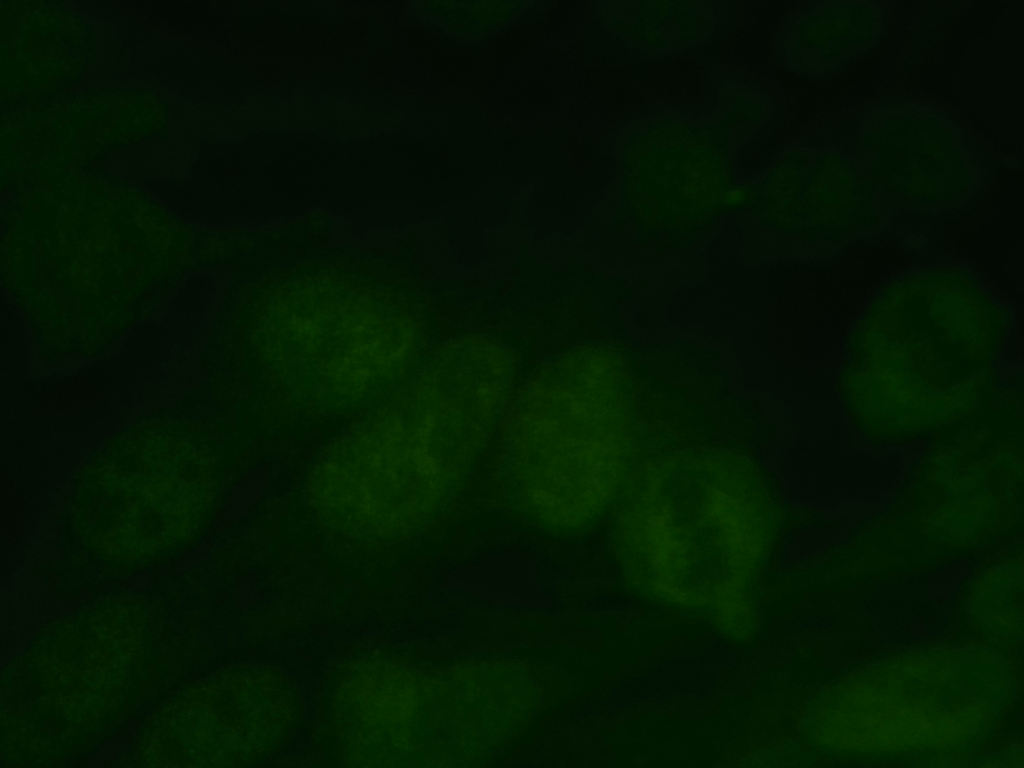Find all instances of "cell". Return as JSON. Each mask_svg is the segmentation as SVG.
I'll list each match as a JSON object with an SVG mask.
<instances>
[{"mask_svg": "<svg viewBox=\"0 0 1024 768\" xmlns=\"http://www.w3.org/2000/svg\"><path fill=\"white\" fill-rule=\"evenodd\" d=\"M681 490L676 494L671 485L667 492L660 486L646 487L645 495H632L619 514L620 528L636 530L643 538L644 548L655 570L666 575L697 568L701 552L724 553L742 564L756 552L764 527L763 509L747 489L732 488V482L712 479L702 487ZM704 560V559H703ZM725 560V559H724Z\"/></svg>", "mask_w": 1024, "mask_h": 768, "instance_id": "5b68a950", "label": "cell"}, {"mask_svg": "<svg viewBox=\"0 0 1024 768\" xmlns=\"http://www.w3.org/2000/svg\"><path fill=\"white\" fill-rule=\"evenodd\" d=\"M1022 461L994 450L943 455L929 468L912 522L929 545L975 547L1014 526L1022 511Z\"/></svg>", "mask_w": 1024, "mask_h": 768, "instance_id": "ba28073f", "label": "cell"}, {"mask_svg": "<svg viewBox=\"0 0 1024 768\" xmlns=\"http://www.w3.org/2000/svg\"><path fill=\"white\" fill-rule=\"evenodd\" d=\"M888 10L868 1H826L793 11L777 30L779 69L809 81L832 79L869 56L886 39Z\"/></svg>", "mask_w": 1024, "mask_h": 768, "instance_id": "9c48e42d", "label": "cell"}, {"mask_svg": "<svg viewBox=\"0 0 1024 768\" xmlns=\"http://www.w3.org/2000/svg\"><path fill=\"white\" fill-rule=\"evenodd\" d=\"M601 371L555 367L526 389L503 425L502 488L520 514L543 526L591 524L624 480L629 427Z\"/></svg>", "mask_w": 1024, "mask_h": 768, "instance_id": "3957f363", "label": "cell"}, {"mask_svg": "<svg viewBox=\"0 0 1024 768\" xmlns=\"http://www.w3.org/2000/svg\"><path fill=\"white\" fill-rule=\"evenodd\" d=\"M730 128L663 119L625 144V182L640 214L685 216L722 204L730 189Z\"/></svg>", "mask_w": 1024, "mask_h": 768, "instance_id": "8992f818", "label": "cell"}, {"mask_svg": "<svg viewBox=\"0 0 1024 768\" xmlns=\"http://www.w3.org/2000/svg\"><path fill=\"white\" fill-rule=\"evenodd\" d=\"M738 1H622L610 23L629 65L647 67L718 54L738 25Z\"/></svg>", "mask_w": 1024, "mask_h": 768, "instance_id": "8fae6325", "label": "cell"}, {"mask_svg": "<svg viewBox=\"0 0 1024 768\" xmlns=\"http://www.w3.org/2000/svg\"><path fill=\"white\" fill-rule=\"evenodd\" d=\"M766 182L807 233L818 239L840 243L878 222L874 182L835 153L792 152Z\"/></svg>", "mask_w": 1024, "mask_h": 768, "instance_id": "30bf717a", "label": "cell"}, {"mask_svg": "<svg viewBox=\"0 0 1024 768\" xmlns=\"http://www.w3.org/2000/svg\"><path fill=\"white\" fill-rule=\"evenodd\" d=\"M504 365L444 367L387 427L389 473L410 520L436 513L455 493L502 419Z\"/></svg>", "mask_w": 1024, "mask_h": 768, "instance_id": "277c9868", "label": "cell"}, {"mask_svg": "<svg viewBox=\"0 0 1024 768\" xmlns=\"http://www.w3.org/2000/svg\"><path fill=\"white\" fill-rule=\"evenodd\" d=\"M749 194L748 188L731 187L724 193L722 204L727 207L739 205L748 199Z\"/></svg>", "mask_w": 1024, "mask_h": 768, "instance_id": "4fadbf2b", "label": "cell"}, {"mask_svg": "<svg viewBox=\"0 0 1024 768\" xmlns=\"http://www.w3.org/2000/svg\"><path fill=\"white\" fill-rule=\"evenodd\" d=\"M896 655L822 693L821 745L848 755H948L988 735L1011 702L1009 660L986 647H928Z\"/></svg>", "mask_w": 1024, "mask_h": 768, "instance_id": "7a4b0ae2", "label": "cell"}, {"mask_svg": "<svg viewBox=\"0 0 1024 768\" xmlns=\"http://www.w3.org/2000/svg\"><path fill=\"white\" fill-rule=\"evenodd\" d=\"M963 606L977 633L1000 645H1017L1023 637L1022 555L1002 559L968 584Z\"/></svg>", "mask_w": 1024, "mask_h": 768, "instance_id": "7c38bea8", "label": "cell"}, {"mask_svg": "<svg viewBox=\"0 0 1024 768\" xmlns=\"http://www.w3.org/2000/svg\"><path fill=\"white\" fill-rule=\"evenodd\" d=\"M1006 311L969 275L918 273L890 286L861 320L843 375L845 402L873 437L925 433L985 400Z\"/></svg>", "mask_w": 1024, "mask_h": 768, "instance_id": "6da1fadb", "label": "cell"}, {"mask_svg": "<svg viewBox=\"0 0 1024 768\" xmlns=\"http://www.w3.org/2000/svg\"><path fill=\"white\" fill-rule=\"evenodd\" d=\"M862 141L873 153L872 181L919 207L954 202L976 175L975 143L929 106L887 105L866 126Z\"/></svg>", "mask_w": 1024, "mask_h": 768, "instance_id": "52a82bcc", "label": "cell"}]
</instances>
